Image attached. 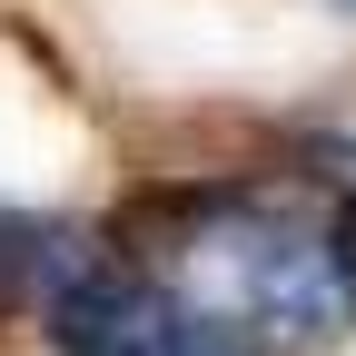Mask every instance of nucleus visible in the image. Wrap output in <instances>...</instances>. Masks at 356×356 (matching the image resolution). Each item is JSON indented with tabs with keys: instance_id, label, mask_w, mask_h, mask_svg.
<instances>
[{
	"instance_id": "nucleus-2",
	"label": "nucleus",
	"mask_w": 356,
	"mask_h": 356,
	"mask_svg": "<svg viewBox=\"0 0 356 356\" xmlns=\"http://www.w3.org/2000/svg\"><path fill=\"white\" fill-rule=\"evenodd\" d=\"M337 277H346V297H356V198L337 208Z\"/></svg>"
},
{
	"instance_id": "nucleus-1",
	"label": "nucleus",
	"mask_w": 356,
	"mask_h": 356,
	"mask_svg": "<svg viewBox=\"0 0 356 356\" xmlns=\"http://www.w3.org/2000/svg\"><path fill=\"white\" fill-rule=\"evenodd\" d=\"M60 337L70 356H248L228 327H208V317H178V307H159L149 287H79L60 307Z\"/></svg>"
}]
</instances>
